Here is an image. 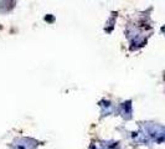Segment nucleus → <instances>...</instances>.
<instances>
[]
</instances>
